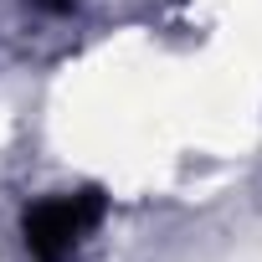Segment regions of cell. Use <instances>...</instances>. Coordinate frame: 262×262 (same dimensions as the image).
<instances>
[{
	"label": "cell",
	"instance_id": "obj_1",
	"mask_svg": "<svg viewBox=\"0 0 262 262\" xmlns=\"http://www.w3.org/2000/svg\"><path fill=\"white\" fill-rule=\"evenodd\" d=\"M103 216H108L103 190H72V195L36 201V206L21 216L26 252H31L36 262H72L77 247L103 226Z\"/></svg>",
	"mask_w": 262,
	"mask_h": 262
},
{
	"label": "cell",
	"instance_id": "obj_2",
	"mask_svg": "<svg viewBox=\"0 0 262 262\" xmlns=\"http://www.w3.org/2000/svg\"><path fill=\"white\" fill-rule=\"evenodd\" d=\"M41 6H52V11H67V6H72V0H41Z\"/></svg>",
	"mask_w": 262,
	"mask_h": 262
}]
</instances>
